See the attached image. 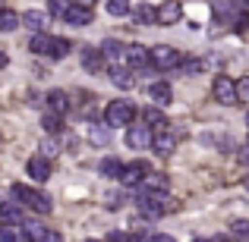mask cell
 <instances>
[{
    "label": "cell",
    "instance_id": "7a4b0ae2",
    "mask_svg": "<svg viewBox=\"0 0 249 242\" xmlns=\"http://www.w3.org/2000/svg\"><path fill=\"white\" fill-rule=\"evenodd\" d=\"M177 201L174 198H164V192H142L139 195V211L145 214V217H164L167 211H174Z\"/></svg>",
    "mask_w": 249,
    "mask_h": 242
},
{
    "label": "cell",
    "instance_id": "74e56055",
    "mask_svg": "<svg viewBox=\"0 0 249 242\" xmlns=\"http://www.w3.org/2000/svg\"><path fill=\"white\" fill-rule=\"evenodd\" d=\"M107 242H129V236H126V233H110Z\"/></svg>",
    "mask_w": 249,
    "mask_h": 242
},
{
    "label": "cell",
    "instance_id": "f546056e",
    "mask_svg": "<svg viewBox=\"0 0 249 242\" xmlns=\"http://www.w3.org/2000/svg\"><path fill=\"white\" fill-rule=\"evenodd\" d=\"M57 154H60V145H57L54 139H44V142H41V158H44V161H54Z\"/></svg>",
    "mask_w": 249,
    "mask_h": 242
},
{
    "label": "cell",
    "instance_id": "7c38bea8",
    "mask_svg": "<svg viewBox=\"0 0 249 242\" xmlns=\"http://www.w3.org/2000/svg\"><path fill=\"white\" fill-rule=\"evenodd\" d=\"M63 19H67L70 25H89L91 19H95V13H91V6L70 3V6H67V13H63Z\"/></svg>",
    "mask_w": 249,
    "mask_h": 242
},
{
    "label": "cell",
    "instance_id": "ffe728a7",
    "mask_svg": "<svg viewBox=\"0 0 249 242\" xmlns=\"http://www.w3.org/2000/svg\"><path fill=\"white\" fill-rule=\"evenodd\" d=\"M133 19L139 25H158V10L148 3H139V6H133Z\"/></svg>",
    "mask_w": 249,
    "mask_h": 242
},
{
    "label": "cell",
    "instance_id": "83f0119b",
    "mask_svg": "<svg viewBox=\"0 0 249 242\" xmlns=\"http://www.w3.org/2000/svg\"><path fill=\"white\" fill-rule=\"evenodd\" d=\"M107 13L110 16H129V13H133V6H129V0H107Z\"/></svg>",
    "mask_w": 249,
    "mask_h": 242
},
{
    "label": "cell",
    "instance_id": "30bf717a",
    "mask_svg": "<svg viewBox=\"0 0 249 242\" xmlns=\"http://www.w3.org/2000/svg\"><path fill=\"white\" fill-rule=\"evenodd\" d=\"M183 19V3L180 0H167L158 6V25H177Z\"/></svg>",
    "mask_w": 249,
    "mask_h": 242
},
{
    "label": "cell",
    "instance_id": "277c9868",
    "mask_svg": "<svg viewBox=\"0 0 249 242\" xmlns=\"http://www.w3.org/2000/svg\"><path fill=\"white\" fill-rule=\"evenodd\" d=\"M183 63V54L177 48H170V44H158V48H152V66L155 69H180Z\"/></svg>",
    "mask_w": 249,
    "mask_h": 242
},
{
    "label": "cell",
    "instance_id": "5b68a950",
    "mask_svg": "<svg viewBox=\"0 0 249 242\" xmlns=\"http://www.w3.org/2000/svg\"><path fill=\"white\" fill-rule=\"evenodd\" d=\"M148 173H152V167H148L145 161H133V163H126V167H123L120 182H123V186H142Z\"/></svg>",
    "mask_w": 249,
    "mask_h": 242
},
{
    "label": "cell",
    "instance_id": "3957f363",
    "mask_svg": "<svg viewBox=\"0 0 249 242\" xmlns=\"http://www.w3.org/2000/svg\"><path fill=\"white\" fill-rule=\"evenodd\" d=\"M136 120V107L129 101H110L104 110V123L107 126H133Z\"/></svg>",
    "mask_w": 249,
    "mask_h": 242
},
{
    "label": "cell",
    "instance_id": "8d00e7d4",
    "mask_svg": "<svg viewBox=\"0 0 249 242\" xmlns=\"http://www.w3.org/2000/svg\"><path fill=\"white\" fill-rule=\"evenodd\" d=\"M148 242H177V239H174V236H167V233H155V236L148 239Z\"/></svg>",
    "mask_w": 249,
    "mask_h": 242
},
{
    "label": "cell",
    "instance_id": "e0dca14e",
    "mask_svg": "<svg viewBox=\"0 0 249 242\" xmlns=\"http://www.w3.org/2000/svg\"><path fill=\"white\" fill-rule=\"evenodd\" d=\"M126 48L129 44L117 41V38H107V41L101 44V54H104V60H114V66H117L120 60H126Z\"/></svg>",
    "mask_w": 249,
    "mask_h": 242
},
{
    "label": "cell",
    "instance_id": "cb8c5ba5",
    "mask_svg": "<svg viewBox=\"0 0 249 242\" xmlns=\"http://www.w3.org/2000/svg\"><path fill=\"white\" fill-rule=\"evenodd\" d=\"M123 167H126V163H120L117 158H104L101 163H98L101 176H107V179H120V176H123Z\"/></svg>",
    "mask_w": 249,
    "mask_h": 242
},
{
    "label": "cell",
    "instance_id": "f6af8a7d",
    "mask_svg": "<svg viewBox=\"0 0 249 242\" xmlns=\"http://www.w3.org/2000/svg\"><path fill=\"white\" fill-rule=\"evenodd\" d=\"M193 242H212V239H193Z\"/></svg>",
    "mask_w": 249,
    "mask_h": 242
},
{
    "label": "cell",
    "instance_id": "d6986e66",
    "mask_svg": "<svg viewBox=\"0 0 249 242\" xmlns=\"http://www.w3.org/2000/svg\"><path fill=\"white\" fill-rule=\"evenodd\" d=\"M148 97H152L158 107H167V104L174 101V91H170V85H167V82H155L152 88H148Z\"/></svg>",
    "mask_w": 249,
    "mask_h": 242
},
{
    "label": "cell",
    "instance_id": "4dcf8cb0",
    "mask_svg": "<svg viewBox=\"0 0 249 242\" xmlns=\"http://www.w3.org/2000/svg\"><path fill=\"white\" fill-rule=\"evenodd\" d=\"M25 236L19 233V226H0V242H22Z\"/></svg>",
    "mask_w": 249,
    "mask_h": 242
},
{
    "label": "cell",
    "instance_id": "f35d334b",
    "mask_svg": "<svg viewBox=\"0 0 249 242\" xmlns=\"http://www.w3.org/2000/svg\"><path fill=\"white\" fill-rule=\"evenodd\" d=\"M120 201H123V198H120V195H117V192H110V195H107V208H117V205H120Z\"/></svg>",
    "mask_w": 249,
    "mask_h": 242
},
{
    "label": "cell",
    "instance_id": "52a82bcc",
    "mask_svg": "<svg viewBox=\"0 0 249 242\" xmlns=\"http://www.w3.org/2000/svg\"><path fill=\"white\" fill-rule=\"evenodd\" d=\"M152 139H155V132L142 123V126H129L126 129V145L129 148H136V151H145L148 145H152Z\"/></svg>",
    "mask_w": 249,
    "mask_h": 242
},
{
    "label": "cell",
    "instance_id": "7bdbcfd3",
    "mask_svg": "<svg viewBox=\"0 0 249 242\" xmlns=\"http://www.w3.org/2000/svg\"><path fill=\"white\" fill-rule=\"evenodd\" d=\"M212 242H231V239H227V236H214Z\"/></svg>",
    "mask_w": 249,
    "mask_h": 242
},
{
    "label": "cell",
    "instance_id": "ba28073f",
    "mask_svg": "<svg viewBox=\"0 0 249 242\" xmlns=\"http://www.w3.org/2000/svg\"><path fill=\"white\" fill-rule=\"evenodd\" d=\"M44 107H48V113L63 116L70 110V95H67V91H60V88L48 91V95H44Z\"/></svg>",
    "mask_w": 249,
    "mask_h": 242
},
{
    "label": "cell",
    "instance_id": "d590c367",
    "mask_svg": "<svg viewBox=\"0 0 249 242\" xmlns=\"http://www.w3.org/2000/svg\"><path fill=\"white\" fill-rule=\"evenodd\" d=\"M41 242H63V236L57 230H44V239Z\"/></svg>",
    "mask_w": 249,
    "mask_h": 242
},
{
    "label": "cell",
    "instance_id": "d4e9b609",
    "mask_svg": "<svg viewBox=\"0 0 249 242\" xmlns=\"http://www.w3.org/2000/svg\"><path fill=\"white\" fill-rule=\"evenodd\" d=\"M22 25V16L16 10H0V32H16Z\"/></svg>",
    "mask_w": 249,
    "mask_h": 242
},
{
    "label": "cell",
    "instance_id": "f1b7e54d",
    "mask_svg": "<svg viewBox=\"0 0 249 242\" xmlns=\"http://www.w3.org/2000/svg\"><path fill=\"white\" fill-rule=\"evenodd\" d=\"M67 54H70V41H67V38H54V41H51V54H48V57H54V60H63Z\"/></svg>",
    "mask_w": 249,
    "mask_h": 242
},
{
    "label": "cell",
    "instance_id": "7402d4cb",
    "mask_svg": "<svg viewBox=\"0 0 249 242\" xmlns=\"http://www.w3.org/2000/svg\"><path fill=\"white\" fill-rule=\"evenodd\" d=\"M51 41H54V35H48V32H41V35H32L29 41V50L38 57H48L51 54Z\"/></svg>",
    "mask_w": 249,
    "mask_h": 242
},
{
    "label": "cell",
    "instance_id": "9c48e42d",
    "mask_svg": "<svg viewBox=\"0 0 249 242\" xmlns=\"http://www.w3.org/2000/svg\"><path fill=\"white\" fill-rule=\"evenodd\" d=\"M0 224H3V226H25L22 205H16V201H3V205H0Z\"/></svg>",
    "mask_w": 249,
    "mask_h": 242
},
{
    "label": "cell",
    "instance_id": "2e32d148",
    "mask_svg": "<svg viewBox=\"0 0 249 242\" xmlns=\"http://www.w3.org/2000/svg\"><path fill=\"white\" fill-rule=\"evenodd\" d=\"M79 57H82V66L89 69V73H101V69H104V54H101V48H82Z\"/></svg>",
    "mask_w": 249,
    "mask_h": 242
},
{
    "label": "cell",
    "instance_id": "e575fe53",
    "mask_svg": "<svg viewBox=\"0 0 249 242\" xmlns=\"http://www.w3.org/2000/svg\"><path fill=\"white\" fill-rule=\"evenodd\" d=\"M48 6H51V13H57V16H63V13H67V6H70V3H67V0H51Z\"/></svg>",
    "mask_w": 249,
    "mask_h": 242
},
{
    "label": "cell",
    "instance_id": "9a60e30c",
    "mask_svg": "<svg viewBox=\"0 0 249 242\" xmlns=\"http://www.w3.org/2000/svg\"><path fill=\"white\" fill-rule=\"evenodd\" d=\"M110 82H114L117 85V88H123V91H126V88H133V85H136V76H133V69H129V66H123V63H117V66H110Z\"/></svg>",
    "mask_w": 249,
    "mask_h": 242
},
{
    "label": "cell",
    "instance_id": "60d3db41",
    "mask_svg": "<svg viewBox=\"0 0 249 242\" xmlns=\"http://www.w3.org/2000/svg\"><path fill=\"white\" fill-rule=\"evenodd\" d=\"M240 163H249V148H243V151H240Z\"/></svg>",
    "mask_w": 249,
    "mask_h": 242
},
{
    "label": "cell",
    "instance_id": "ab89813d",
    "mask_svg": "<svg viewBox=\"0 0 249 242\" xmlns=\"http://www.w3.org/2000/svg\"><path fill=\"white\" fill-rule=\"evenodd\" d=\"M152 236H142V233H133V236H129V242H148Z\"/></svg>",
    "mask_w": 249,
    "mask_h": 242
},
{
    "label": "cell",
    "instance_id": "836d02e7",
    "mask_svg": "<svg viewBox=\"0 0 249 242\" xmlns=\"http://www.w3.org/2000/svg\"><path fill=\"white\" fill-rule=\"evenodd\" d=\"M180 69H183V73H186V76H193V73H199V69H202V63L189 57V60H183V63H180Z\"/></svg>",
    "mask_w": 249,
    "mask_h": 242
},
{
    "label": "cell",
    "instance_id": "4fadbf2b",
    "mask_svg": "<svg viewBox=\"0 0 249 242\" xmlns=\"http://www.w3.org/2000/svg\"><path fill=\"white\" fill-rule=\"evenodd\" d=\"M48 22H51V13H41V10L22 13V25H25L29 32H35V35H41V32L48 29Z\"/></svg>",
    "mask_w": 249,
    "mask_h": 242
},
{
    "label": "cell",
    "instance_id": "484cf974",
    "mask_svg": "<svg viewBox=\"0 0 249 242\" xmlns=\"http://www.w3.org/2000/svg\"><path fill=\"white\" fill-rule=\"evenodd\" d=\"M89 139H91V145H107L110 142V126H91L89 129Z\"/></svg>",
    "mask_w": 249,
    "mask_h": 242
},
{
    "label": "cell",
    "instance_id": "6da1fadb",
    "mask_svg": "<svg viewBox=\"0 0 249 242\" xmlns=\"http://www.w3.org/2000/svg\"><path fill=\"white\" fill-rule=\"evenodd\" d=\"M10 192H13V201H16V205L32 208L35 214H51V198H48L44 192H35V189L22 186V182H16Z\"/></svg>",
    "mask_w": 249,
    "mask_h": 242
},
{
    "label": "cell",
    "instance_id": "b9f144b4",
    "mask_svg": "<svg viewBox=\"0 0 249 242\" xmlns=\"http://www.w3.org/2000/svg\"><path fill=\"white\" fill-rule=\"evenodd\" d=\"M6 63H10V57H6V54H3V50H0V69H3V66H6Z\"/></svg>",
    "mask_w": 249,
    "mask_h": 242
},
{
    "label": "cell",
    "instance_id": "d6a6232c",
    "mask_svg": "<svg viewBox=\"0 0 249 242\" xmlns=\"http://www.w3.org/2000/svg\"><path fill=\"white\" fill-rule=\"evenodd\" d=\"M240 101H243V104L249 101V76H243V79L237 82V104Z\"/></svg>",
    "mask_w": 249,
    "mask_h": 242
},
{
    "label": "cell",
    "instance_id": "7dc6e473",
    "mask_svg": "<svg viewBox=\"0 0 249 242\" xmlns=\"http://www.w3.org/2000/svg\"><path fill=\"white\" fill-rule=\"evenodd\" d=\"M246 120H249V113H246Z\"/></svg>",
    "mask_w": 249,
    "mask_h": 242
},
{
    "label": "cell",
    "instance_id": "4316f807",
    "mask_svg": "<svg viewBox=\"0 0 249 242\" xmlns=\"http://www.w3.org/2000/svg\"><path fill=\"white\" fill-rule=\"evenodd\" d=\"M41 126H44V132H48V135H57V132L63 129V116L44 113V116H41Z\"/></svg>",
    "mask_w": 249,
    "mask_h": 242
},
{
    "label": "cell",
    "instance_id": "603a6c76",
    "mask_svg": "<svg viewBox=\"0 0 249 242\" xmlns=\"http://www.w3.org/2000/svg\"><path fill=\"white\" fill-rule=\"evenodd\" d=\"M170 186V176L167 173H148L145 176V182H142V189H145V192H164V189Z\"/></svg>",
    "mask_w": 249,
    "mask_h": 242
},
{
    "label": "cell",
    "instance_id": "8fae6325",
    "mask_svg": "<svg viewBox=\"0 0 249 242\" xmlns=\"http://www.w3.org/2000/svg\"><path fill=\"white\" fill-rule=\"evenodd\" d=\"M25 173L35 182H48L51 179V161H44L41 154H35V158H29V163H25Z\"/></svg>",
    "mask_w": 249,
    "mask_h": 242
},
{
    "label": "cell",
    "instance_id": "bcb514c9",
    "mask_svg": "<svg viewBox=\"0 0 249 242\" xmlns=\"http://www.w3.org/2000/svg\"><path fill=\"white\" fill-rule=\"evenodd\" d=\"M89 242H95V239H89Z\"/></svg>",
    "mask_w": 249,
    "mask_h": 242
},
{
    "label": "cell",
    "instance_id": "ee69618b",
    "mask_svg": "<svg viewBox=\"0 0 249 242\" xmlns=\"http://www.w3.org/2000/svg\"><path fill=\"white\" fill-rule=\"evenodd\" d=\"M243 186H246V189H249V173H246V176H243Z\"/></svg>",
    "mask_w": 249,
    "mask_h": 242
},
{
    "label": "cell",
    "instance_id": "ac0fdd59",
    "mask_svg": "<svg viewBox=\"0 0 249 242\" xmlns=\"http://www.w3.org/2000/svg\"><path fill=\"white\" fill-rule=\"evenodd\" d=\"M126 63H133V66H139V69L152 66V50L142 48V44H129L126 48Z\"/></svg>",
    "mask_w": 249,
    "mask_h": 242
},
{
    "label": "cell",
    "instance_id": "5bb4252c",
    "mask_svg": "<svg viewBox=\"0 0 249 242\" xmlns=\"http://www.w3.org/2000/svg\"><path fill=\"white\" fill-rule=\"evenodd\" d=\"M152 148L158 154H170L177 148V135L170 132V126H164V129H158V132H155V139H152Z\"/></svg>",
    "mask_w": 249,
    "mask_h": 242
},
{
    "label": "cell",
    "instance_id": "1f68e13d",
    "mask_svg": "<svg viewBox=\"0 0 249 242\" xmlns=\"http://www.w3.org/2000/svg\"><path fill=\"white\" fill-rule=\"evenodd\" d=\"M231 233H233V236H240V239H249V217L233 220V224H231Z\"/></svg>",
    "mask_w": 249,
    "mask_h": 242
},
{
    "label": "cell",
    "instance_id": "44dd1931",
    "mask_svg": "<svg viewBox=\"0 0 249 242\" xmlns=\"http://www.w3.org/2000/svg\"><path fill=\"white\" fill-rule=\"evenodd\" d=\"M142 123H145L152 132H158V129H164V126H167L164 113H161L158 107H145V110H142Z\"/></svg>",
    "mask_w": 249,
    "mask_h": 242
},
{
    "label": "cell",
    "instance_id": "8992f818",
    "mask_svg": "<svg viewBox=\"0 0 249 242\" xmlns=\"http://www.w3.org/2000/svg\"><path fill=\"white\" fill-rule=\"evenodd\" d=\"M212 91H214V101H221V104H237V82L231 79V76H218L212 85Z\"/></svg>",
    "mask_w": 249,
    "mask_h": 242
}]
</instances>
